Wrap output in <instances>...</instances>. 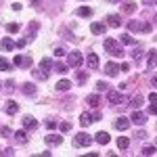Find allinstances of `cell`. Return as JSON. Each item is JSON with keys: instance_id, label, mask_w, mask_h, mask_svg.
I'll return each mask as SVG.
<instances>
[{"instance_id": "obj_1", "label": "cell", "mask_w": 157, "mask_h": 157, "mask_svg": "<svg viewBox=\"0 0 157 157\" xmlns=\"http://www.w3.org/2000/svg\"><path fill=\"white\" fill-rule=\"evenodd\" d=\"M103 48L107 50L109 55H113V57H117V59H120V57H124V48H121V44H117V42H115L113 38H107V40H105V44H103Z\"/></svg>"}, {"instance_id": "obj_2", "label": "cell", "mask_w": 157, "mask_h": 157, "mask_svg": "<svg viewBox=\"0 0 157 157\" xmlns=\"http://www.w3.org/2000/svg\"><path fill=\"white\" fill-rule=\"evenodd\" d=\"M82 63H84V55L80 50H71L67 55V67H80Z\"/></svg>"}, {"instance_id": "obj_3", "label": "cell", "mask_w": 157, "mask_h": 157, "mask_svg": "<svg viewBox=\"0 0 157 157\" xmlns=\"http://www.w3.org/2000/svg\"><path fill=\"white\" fill-rule=\"evenodd\" d=\"M107 98L113 103V105H121V103H126V101H128V98L124 97L121 92H117V90H109V92H107Z\"/></svg>"}, {"instance_id": "obj_4", "label": "cell", "mask_w": 157, "mask_h": 157, "mask_svg": "<svg viewBox=\"0 0 157 157\" xmlns=\"http://www.w3.org/2000/svg\"><path fill=\"white\" fill-rule=\"evenodd\" d=\"M90 143H92V138H90L88 134H84V132L75 134V138H73V145H75V147H88Z\"/></svg>"}, {"instance_id": "obj_5", "label": "cell", "mask_w": 157, "mask_h": 157, "mask_svg": "<svg viewBox=\"0 0 157 157\" xmlns=\"http://www.w3.org/2000/svg\"><path fill=\"white\" fill-rule=\"evenodd\" d=\"M44 143L50 145V147H59L61 143H63V136H61V134H48V136L44 138Z\"/></svg>"}, {"instance_id": "obj_6", "label": "cell", "mask_w": 157, "mask_h": 157, "mask_svg": "<svg viewBox=\"0 0 157 157\" xmlns=\"http://www.w3.org/2000/svg\"><path fill=\"white\" fill-rule=\"evenodd\" d=\"M21 121H23L25 130H36V128H38V120H36V117H32V115H25Z\"/></svg>"}, {"instance_id": "obj_7", "label": "cell", "mask_w": 157, "mask_h": 157, "mask_svg": "<svg viewBox=\"0 0 157 157\" xmlns=\"http://www.w3.org/2000/svg\"><path fill=\"white\" fill-rule=\"evenodd\" d=\"M90 32H92V34H97V36H101V34H105V32H107V23H98V21H94V23L90 25Z\"/></svg>"}, {"instance_id": "obj_8", "label": "cell", "mask_w": 157, "mask_h": 157, "mask_svg": "<svg viewBox=\"0 0 157 157\" xmlns=\"http://www.w3.org/2000/svg\"><path fill=\"white\" fill-rule=\"evenodd\" d=\"M86 103H88L92 109H98L101 107V97H98L97 92H94V94H88V97H86Z\"/></svg>"}, {"instance_id": "obj_9", "label": "cell", "mask_w": 157, "mask_h": 157, "mask_svg": "<svg viewBox=\"0 0 157 157\" xmlns=\"http://www.w3.org/2000/svg\"><path fill=\"white\" fill-rule=\"evenodd\" d=\"M105 73H107L109 78H115V75H117V65H115L113 61L105 63Z\"/></svg>"}, {"instance_id": "obj_10", "label": "cell", "mask_w": 157, "mask_h": 157, "mask_svg": "<svg viewBox=\"0 0 157 157\" xmlns=\"http://www.w3.org/2000/svg\"><path fill=\"white\" fill-rule=\"evenodd\" d=\"M115 128L121 130V132L128 130V128H130V120H128V117H117V120H115Z\"/></svg>"}, {"instance_id": "obj_11", "label": "cell", "mask_w": 157, "mask_h": 157, "mask_svg": "<svg viewBox=\"0 0 157 157\" xmlns=\"http://www.w3.org/2000/svg\"><path fill=\"white\" fill-rule=\"evenodd\" d=\"M132 121L138 124V126H143V124H147V115L143 113V111H134L132 113Z\"/></svg>"}, {"instance_id": "obj_12", "label": "cell", "mask_w": 157, "mask_h": 157, "mask_svg": "<svg viewBox=\"0 0 157 157\" xmlns=\"http://www.w3.org/2000/svg\"><path fill=\"white\" fill-rule=\"evenodd\" d=\"M0 48L2 50H15L17 46H15V42H13L11 38H2L0 40Z\"/></svg>"}, {"instance_id": "obj_13", "label": "cell", "mask_w": 157, "mask_h": 157, "mask_svg": "<svg viewBox=\"0 0 157 157\" xmlns=\"http://www.w3.org/2000/svg\"><path fill=\"white\" fill-rule=\"evenodd\" d=\"M15 140H17L19 145H27V140H29V138H27V132H25V130H17V132H15Z\"/></svg>"}, {"instance_id": "obj_14", "label": "cell", "mask_w": 157, "mask_h": 157, "mask_svg": "<svg viewBox=\"0 0 157 157\" xmlns=\"http://www.w3.org/2000/svg\"><path fill=\"white\" fill-rule=\"evenodd\" d=\"M4 111H6L9 115H15V113L19 111V105H17V101H9V103L4 105Z\"/></svg>"}, {"instance_id": "obj_15", "label": "cell", "mask_w": 157, "mask_h": 157, "mask_svg": "<svg viewBox=\"0 0 157 157\" xmlns=\"http://www.w3.org/2000/svg\"><path fill=\"white\" fill-rule=\"evenodd\" d=\"M55 88H57V90H59V92H63V90H69V88H71V82H69V80H65V78H63V80H59V82H57V84H55Z\"/></svg>"}, {"instance_id": "obj_16", "label": "cell", "mask_w": 157, "mask_h": 157, "mask_svg": "<svg viewBox=\"0 0 157 157\" xmlns=\"http://www.w3.org/2000/svg\"><path fill=\"white\" fill-rule=\"evenodd\" d=\"M92 121H94V120H92V113H82V115H80V124H82V128H88Z\"/></svg>"}, {"instance_id": "obj_17", "label": "cell", "mask_w": 157, "mask_h": 157, "mask_svg": "<svg viewBox=\"0 0 157 157\" xmlns=\"http://www.w3.org/2000/svg\"><path fill=\"white\" fill-rule=\"evenodd\" d=\"M94 140H97L98 145H107L109 140H111V136H109L107 132H97V136H94Z\"/></svg>"}, {"instance_id": "obj_18", "label": "cell", "mask_w": 157, "mask_h": 157, "mask_svg": "<svg viewBox=\"0 0 157 157\" xmlns=\"http://www.w3.org/2000/svg\"><path fill=\"white\" fill-rule=\"evenodd\" d=\"M86 61H88V67H90V69H97V67H98V57H97V52H90Z\"/></svg>"}, {"instance_id": "obj_19", "label": "cell", "mask_w": 157, "mask_h": 157, "mask_svg": "<svg viewBox=\"0 0 157 157\" xmlns=\"http://www.w3.org/2000/svg\"><path fill=\"white\" fill-rule=\"evenodd\" d=\"M149 105H151V115H155L157 113V94L155 92H151V97H149Z\"/></svg>"}, {"instance_id": "obj_20", "label": "cell", "mask_w": 157, "mask_h": 157, "mask_svg": "<svg viewBox=\"0 0 157 157\" xmlns=\"http://www.w3.org/2000/svg\"><path fill=\"white\" fill-rule=\"evenodd\" d=\"M107 25H111V27H120L121 19L117 17V15H109V17H107Z\"/></svg>"}, {"instance_id": "obj_21", "label": "cell", "mask_w": 157, "mask_h": 157, "mask_svg": "<svg viewBox=\"0 0 157 157\" xmlns=\"http://www.w3.org/2000/svg\"><path fill=\"white\" fill-rule=\"evenodd\" d=\"M128 147H130V138H126V136H120V138H117V149L126 151Z\"/></svg>"}, {"instance_id": "obj_22", "label": "cell", "mask_w": 157, "mask_h": 157, "mask_svg": "<svg viewBox=\"0 0 157 157\" xmlns=\"http://www.w3.org/2000/svg\"><path fill=\"white\" fill-rule=\"evenodd\" d=\"M75 15H78V17H90V15H92V9H90V6H80V9L75 11Z\"/></svg>"}, {"instance_id": "obj_23", "label": "cell", "mask_w": 157, "mask_h": 157, "mask_svg": "<svg viewBox=\"0 0 157 157\" xmlns=\"http://www.w3.org/2000/svg\"><path fill=\"white\" fill-rule=\"evenodd\" d=\"M130 105H132L134 109H138L140 105H143V97H140V94H134V97L130 98Z\"/></svg>"}, {"instance_id": "obj_24", "label": "cell", "mask_w": 157, "mask_h": 157, "mask_svg": "<svg viewBox=\"0 0 157 157\" xmlns=\"http://www.w3.org/2000/svg\"><path fill=\"white\" fill-rule=\"evenodd\" d=\"M21 90H23L25 94H29V97L36 94V86H34V84H23V86H21Z\"/></svg>"}, {"instance_id": "obj_25", "label": "cell", "mask_w": 157, "mask_h": 157, "mask_svg": "<svg viewBox=\"0 0 157 157\" xmlns=\"http://www.w3.org/2000/svg\"><path fill=\"white\" fill-rule=\"evenodd\" d=\"M121 11L124 13H134L136 11V4H134V2H124V4H121Z\"/></svg>"}, {"instance_id": "obj_26", "label": "cell", "mask_w": 157, "mask_h": 157, "mask_svg": "<svg viewBox=\"0 0 157 157\" xmlns=\"http://www.w3.org/2000/svg\"><path fill=\"white\" fill-rule=\"evenodd\" d=\"M50 67H52V63H50L48 57H44V59L40 61V69H44V71H50Z\"/></svg>"}, {"instance_id": "obj_27", "label": "cell", "mask_w": 157, "mask_h": 157, "mask_svg": "<svg viewBox=\"0 0 157 157\" xmlns=\"http://www.w3.org/2000/svg\"><path fill=\"white\" fill-rule=\"evenodd\" d=\"M34 78H38V80H48V71H44V69H36V71H34Z\"/></svg>"}, {"instance_id": "obj_28", "label": "cell", "mask_w": 157, "mask_h": 157, "mask_svg": "<svg viewBox=\"0 0 157 157\" xmlns=\"http://www.w3.org/2000/svg\"><path fill=\"white\" fill-rule=\"evenodd\" d=\"M52 67H55V71H59V73H67V69H69L65 63H55Z\"/></svg>"}, {"instance_id": "obj_29", "label": "cell", "mask_w": 157, "mask_h": 157, "mask_svg": "<svg viewBox=\"0 0 157 157\" xmlns=\"http://www.w3.org/2000/svg\"><path fill=\"white\" fill-rule=\"evenodd\" d=\"M19 29H21V25H19V23H9V25H6V32H9V34H17Z\"/></svg>"}, {"instance_id": "obj_30", "label": "cell", "mask_w": 157, "mask_h": 157, "mask_svg": "<svg viewBox=\"0 0 157 157\" xmlns=\"http://www.w3.org/2000/svg\"><path fill=\"white\" fill-rule=\"evenodd\" d=\"M9 69H11V63H9L6 59H2V57H0V71H9Z\"/></svg>"}, {"instance_id": "obj_31", "label": "cell", "mask_w": 157, "mask_h": 157, "mask_svg": "<svg viewBox=\"0 0 157 157\" xmlns=\"http://www.w3.org/2000/svg\"><path fill=\"white\" fill-rule=\"evenodd\" d=\"M59 128H61V132H69L71 130V121H61Z\"/></svg>"}, {"instance_id": "obj_32", "label": "cell", "mask_w": 157, "mask_h": 157, "mask_svg": "<svg viewBox=\"0 0 157 157\" xmlns=\"http://www.w3.org/2000/svg\"><path fill=\"white\" fill-rule=\"evenodd\" d=\"M155 50H151V52H149V57H147V63H149V67H153V65H155Z\"/></svg>"}, {"instance_id": "obj_33", "label": "cell", "mask_w": 157, "mask_h": 157, "mask_svg": "<svg viewBox=\"0 0 157 157\" xmlns=\"http://www.w3.org/2000/svg\"><path fill=\"white\" fill-rule=\"evenodd\" d=\"M143 155H155V147H153V145H147L145 149H143Z\"/></svg>"}, {"instance_id": "obj_34", "label": "cell", "mask_w": 157, "mask_h": 157, "mask_svg": "<svg viewBox=\"0 0 157 157\" xmlns=\"http://www.w3.org/2000/svg\"><path fill=\"white\" fill-rule=\"evenodd\" d=\"M120 40H121V44H134V40H132V36H128V34H124V36H121Z\"/></svg>"}, {"instance_id": "obj_35", "label": "cell", "mask_w": 157, "mask_h": 157, "mask_svg": "<svg viewBox=\"0 0 157 157\" xmlns=\"http://www.w3.org/2000/svg\"><path fill=\"white\" fill-rule=\"evenodd\" d=\"M78 82H88V73H84V71H78Z\"/></svg>"}, {"instance_id": "obj_36", "label": "cell", "mask_w": 157, "mask_h": 157, "mask_svg": "<svg viewBox=\"0 0 157 157\" xmlns=\"http://www.w3.org/2000/svg\"><path fill=\"white\" fill-rule=\"evenodd\" d=\"M128 29H130V32H138V29H140V25L136 23V21H130V23H128Z\"/></svg>"}, {"instance_id": "obj_37", "label": "cell", "mask_w": 157, "mask_h": 157, "mask_svg": "<svg viewBox=\"0 0 157 157\" xmlns=\"http://www.w3.org/2000/svg\"><path fill=\"white\" fill-rule=\"evenodd\" d=\"M97 90H98V92H105V90H107V84L98 80V82H97Z\"/></svg>"}, {"instance_id": "obj_38", "label": "cell", "mask_w": 157, "mask_h": 157, "mask_svg": "<svg viewBox=\"0 0 157 157\" xmlns=\"http://www.w3.org/2000/svg\"><path fill=\"white\" fill-rule=\"evenodd\" d=\"M25 44H27V38H21V40H17V42H15V46H17V48H23Z\"/></svg>"}, {"instance_id": "obj_39", "label": "cell", "mask_w": 157, "mask_h": 157, "mask_svg": "<svg viewBox=\"0 0 157 157\" xmlns=\"http://www.w3.org/2000/svg\"><path fill=\"white\" fill-rule=\"evenodd\" d=\"M13 65H15V67H19V65H23V57H19V55H17V57L13 59Z\"/></svg>"}, {"instance_id": "obj_40", "label": "cell", "mask_w": 157, "mask_h": 157, "mask_svg": "<svg viewBox=\"0 0 157 157\" xmlns=\"http://www.w3.org/2000/svg\"><path fill=\"white\" fill-rule=\"evenodd\" d=\"M46 128H48V130L57 128V121H55V120H50V117H48V120H46Z\"/></svg>"}, {"instance_id": "obj_41", "label": "cell", "mask_w": 157, "mask_h": 157, "mask_svg": "<svg viewBox=\"0 0 157 157\" xmlns=\"http://www.w3.org/2000/svg\"><path fill=\"white\" fill-rule=\"evenodd\" d=\"M63 55H65V48H61V46H57V48H55V57H63Z\"/></svg>"}, {"instance_id": "obj_42", "label": "cell", "mask_w": 157, "mask_h": 157, "mask_svg": "<svg viewBox=\"0 0 157 157\" xmlns=\"http://www.w3.org/2000/svg\"><path fill=\"white\" fill-rule=\"evenodd\" d=\"M0 132H2V136H11V128H9V126H2Z\"/></svg>"}, {"instance_id": "obj_43", "label": "cell", "mask_w": 157, "mask_h": 157, "mask_svg": "<svg viewBox=\"0 0 157 157\" xmlns=\"http://www.w3.org/2000/svg\"><path fill=\"white\" fill-rule=\"evenodd\" d=\"M130 55H132V59H138V57H140V46H136V48H134Z\"/></svg>"}, {"instance_id": "obj_44", "label": "cell", "mask_w": 157, "mask_h": 157, "mask_svg": "<svg viewBox=\"0 0 157 157\" xmlns=\"http://www.w3.org/2000/svg\"><path fill=\"white\" fill-rule=\"evenodd\" d=\"M120 71L128 73V71H130V65H128V63H121V65H120Z\"/></svg>"}, {"instance_id": "obj_45", "label": "cell", "mask_w": 157, "mask_h": 157, "mask_svg": "<svg viewBox=\"0 0 157 157\" xmlns=\"http://www.w3.org/2000/svg\"><path fill=\"white\" fill-rule=\"evenodd\" d=\"M23 65L25 67H32V59L29 57H23Z\"/></svg>"}, {"instance_id": "obj_46", "label": "cell", "mask_w": 157, "mask_h": 157, "mask_svg": "<svg viewBox=\"0 0 157 157\" xmlns=\"http://www.w3.org/2000/svg\"><path fill=\"white\" fill-rule=\"evenodd\" d=\"M38 27H40V25H38V23H34V21H32V23H29V29H32V32H36Z\"/></svg>"}, {"instance_id": "obj_47", "label": "cell", "mask_w": 157, "mask_h": 157, "mask_svg": "<svg viewBox=\"0 0 157 157\" xmlns=\"http://www.w3.org/2000/svg\"><path fill=\"white\" fill-rule=\"evenodd\" d=\"M145 4H155V0H145Z\"/></svg>"}, {"instance_id": "obj_48", "label": "cell", "mask_w": 157, "mask_h": 157, "mask_svg": "<svg viewBox=\"0 0 157 157\" xmlns=\"http://www.w3.org/2000/svg\"><path fill=\"white\" fill-rule=\"evenodd\" d=\"M107 2H120V0H107Z\"/></svg>"}]
</instances>
